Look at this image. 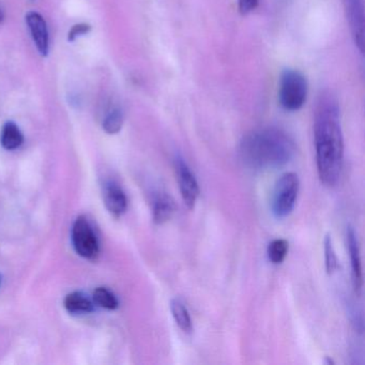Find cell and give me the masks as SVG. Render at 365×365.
<instances>
[{
	"mask_svg": "<svg viewBox=\"0 0 365 365\" xmlns=\"http://www.w3.org/2000/svg\"><path fill=\"white\" fill-rule=\"evenodd\" d=\"M316 165L322 185L339 182L344 163V136L341 114L334 98L324 96L318 103L314 121Z\"/></svg>",
	"mask_w": 365,
	"mask_h": 365,
	"instance_id": "1",
	"label": "cell"
},
{
	"mask_svg": "<svg viewBox=\"0 0 365 365\" xmlns=\"http://www.w3.org/2000/svg\"><path fill=\"white\" fill-rule=\"evenodd\" d=\"M239 153L250 168L272 170L292 161L296 153V144L289 134L279 128H262L243 138Z\"/></svg>",
	"mask_w": 365,
	"mask_h": 365,
	"instance_id": "2",
	"label": "cell"
},
{
	"mask_svg": "<svg viewBox=\"0 0 365 365\" xmlns=\"http://www.w3.org/2000/svg\"><path fill=\"white\" fill-rule=\"evenodd\" d=\"M309 84L307 78L297 70L286 69L279 78V102L287 112L301 110L307 102Z\"/></svg>",
	"mask_w": 365,
	"mask_h": 365,
	"instance_id": "3",
	"label": "cell"
},
{
	"mask_svg": "<svg viewBox=\"0 0 365 365\" xmlns=\"http://www.w3.org/2000/svg\"><path fill=\"white\" fill-rule=\"evenodd\" d=\"M300 180L296 173H284L273 190L272 212L279 219L287 217L296 206Z\"/></svg>",
	"mask_w": 365,
	"mask_h": 365,
	"instance_id": "4",
	"label": "cell"
},
{
	"mask_svg": "<svg viewBox=\"0 0 365 365\" xmlns=\"http://www.w3.org/2000/svg\"><path fill=\"white\" fill-rule=\"evenodd\" d=\"M72 241L76 253L86 259H95L99 254V242L87 217H78L72 228Z\"/></svg>",
	"mask_w": 365,
	"mask_h": 365,
	"instance_id": "5",
	"label": "cell"
},
{
	"mask_svg": "<svg viewBox=\"0 0 365 365\" xmlns=\"http://www.w3.org/2000/svg\"><path fill=\"white\" fill-rule=\"evenodd\" d=\"M175 170L183 202L187 209L193 210L200 193L197 180L187 162L181 157H177L175 160Z\"/></svg>",
	"mask_w": 365,
	"mask_h": 365,
	"instance_id": "6",
	"label": "cell"
},
{
	"mask_svg": "<svg viewBox=\"0 0 365 365\" xmlns=\"http://www.w3.org/2000/svg\"><path fill=\"white\" fill-rule=\"evenodd\" d=\"M346 16L354 43L361 53L364 52V5L363 0H344Z\"/></svg>",
	"mask_w": 365,
	"mask_h": 365,
	"instance_id": "7",
	"label": "cell"
},
{
	"mask_svg": "<svg viewBox=\"0 0 365 365\" xmlns=\"http://www.w3.org/2000/svg\"><path fill=\"white\" fill-rule=\"evenodd\" d=\"M347 245L350 264H351L352 286L356 296H360L362 294L363 287L362 260H361L358 236L354 228L350 225L347 227Z\"/></svg>",
	"mask_w": 365,
	"mask_h": 365,
	"instance_id": "8",
	"label": "cell"
},
{
	"mask_svg": "<svg viewBox=\"0 0 365 365\" xmlns=\"http://www.w3.org/2000/svg\"><path fill=\"white\" fill-rule=\"evenodd\" d=\"M26 23L31 31V37L41 56L46 57L50 50L48 24L41 14L31 11L26 14Z\"/></svg>",
	"mask_w": 365,
	"mask_h": 365,
	"instance_id": "9",
	"label": "cell"
},
{
	"mask_svg": "<svg viewBox=\"0 0 365 365\" xmlns=\"http://www.w3.org/2000/svg\"><path fill=\"white\" fill-rule=\"evenodd\" d=\"M103 197L106 208L115 217H120L127 210V195L114 181H108L104 185Z\"/></svg>",
	"mask_w": 365,
	"mask_h": 365,
	"instance_id": "10",
	"label": "cell"
},
{
	"mask_svg": "<svg viewBox=\"0 0 365 365\" xmlns=\"http://www.w3.org/2000/svg\"><path fill=\"white\" fill-rule=\"evenodd\" d=\"M176 211V204L172 196L168 193H159L153 200V222L158 225L166 223L172 219Z\"/></svg>",
	"mask_w": 365,
	"mask_h": 365,
	"instance_id": "11",
	"label": "cell"
},
{
	"mask_svg": "<svg viewBox=\"0 0 365 365\" xmlns=\"http://www.w3.org/2000/svg\"><path fill=\"white\" fill-rule=\"evenodd\" d=\"M170 311L175 322L178 324L179 328L185 333H191L193 330L191 315L189 309L185 307V303L180 299L175 298L170 301Z\"/></svg>",
	"mask_w": 365,
	"mask_h": 365,
	"instance_id": "12",
	"label": "cell"
},
{
	"mask_svg": "<svg viewBox=\"0 0 365 365\" xmlns=\"http://www.w3.org/2000/svg\"><path fill=\"white\" fill-rule=\"evenodd\" d=\"M24 142V136L18 125L12 121L5 123L1 132V145L7 150L19 148Z\"/></svg>",
	"mask_w": 365,
	"mask_h": 365,
	"instance_id": "13",
	"label": "cell"
},
{
	"mask_svg": "<svg viewBox=\"0 0 365 365\" xmlns=\"http://www.w3.org/2000/svg\"><path fill=\"white\" fill-rule=\"evenodd\" d=\"M65 307L70 313H91L93 303L82 292H74L66 297Z\"/></svg>",
	"mask_w": 365,
	"mask_h": 365,
	"instance_id": "14",
	"label": "cell"
},
{
	"mask_svg": "<svg viewBox=\"0 0 365 365\" xmlns=\"http://www.w3.org/2000/svg\"><path fill=\"white\" fill-rule=\"evenodd\" d=\"M289 245L285 239H274L268 247V257L272 264H279L287 256Z\"/></svg>",
	"mask_w": 365,
	"mask_h": 365,
	"instance_id": "15",
	"label": "cell"
},
{
	"mask_svg": "<svg viewBox=\"0 0 365 365\" xmlns=\"http://www.w3.org/2000/svg\"><path fill=\"white\" fill-rule=\"evenodd\" d=\"M93 300L99 307L103 309H116L119 307L118 299L110 290L106 287H98L93 292Z\"/></svg>",
	"mask_w": 365,
	"mask_h": 365,
	"instance_id": "16",
	"label": "cell"
},
{
	"mask_svg": "<svg viewBox=\"0 0 365 365\" xmlns=\"http://www.w3.org/2000/svg\"><path fill=\"white\" fill-rule=\"evenodd\" d=\"M123 125V110L119 108H113L103 121V129L106 133L116 134L120 131Z\"/></svg>",
	"mask_w": 365,
	"mask_h": 365,
	"instance_id": "17",
	"label": "cell"
},
{
	"mask_svg": "<svg viewBox=\"0 0 365 365\" xmlns=\"http://www.w3.org/2000/svg\"><path fill=\"white\" fill-rule=\"evenodd\" d=\"M324 264H326V271L329 275H332L337 270L339 262H337L336 253H335L334 247H333L332 238L330 235H327L324 240Z\"/></svg>",
	"mask_w": 365,
	"mask_h": 365,
	"instance_id": "18",
	"label": "cell"
},
{
	"mask_svg": "<svg viewBox=\"0 0 365 365\" xmlns=\"http://www.w3.org/2000/svg\"><path fill=\"white\" fill-rule=\"evenodd\" d=\"M91 26L87 23H80V24H76L72 26L70 29L69 34H68V41L74 42L78 37L87 35L91 33Z\"/></svg>",
	"mask_w": 365,
	"mask_h": 365,
	"instance_id": "19",
	"label": "cell"
},
{
	"mask_svg": "<svg viewBox=\"0 0 365 365\" xmlns=\"http://www.w3.org/2000/svg\"><path fill=\"white\" fill-rule=\"evenodd\" d=\"M237 1H238L239 11L245 16L253 12L259 4V0H237Z\"/></svg>",
	"mask_w": 365,
	"mask_h": 365,
	"instance_id": "20",
	"label": "cell"
},
{
	"mask_svg": "<svg viewBox=\"0 0 365 365\" xmlns=\"http://www.w3.org/2000/svg\"><path fill=\"white\" fill-rule=\"evenodd\" d=\"M3 19H4V14H3V12H1V10H0V22H1V21H3Z\"/></svg>",
	"mask_w": 365,
	"mask_h": 365,
	"instance_id": "21",
	"label": "cell"
}]
</instances>
